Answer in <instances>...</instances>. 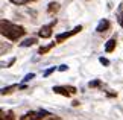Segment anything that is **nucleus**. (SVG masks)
Wrapping results in <instances>:
<instances>
[{
  "label": "nucleus",
  "mask_w": 123,
  "mask_h": 120,
  "mask_svg": "<svg viewBox=\"0 0 123 120\" xmlns=\"http://www.w3.org/2000/svg\"><path fill=\"white\" fill-rule=\"evenodd\" d=\"M0 32L5 38H8L9 41H17L26 33V29L23 26H18V25H14L11 21H6V20H2L0 21Z\"/></svg>",
  "instance_id": "f257e3e1"
},
{
  "label": "nucleus",
  "mask_w": 123,
  "mask_h": 120,
  "mask_svg": "<svg viewBox=\"0 0 123 120\" xmlns=\"http://www.w3.org/2000/svg\"><path fill=\"white\" fill-rule=\"evenodd\" d=\"M52 90H53V93L65 96V97H72V96H74L78 93V88L73 87V85H56V87H53Z\"/></svg>",
  "instance_id": "f03ea898"
},
{
  "label": "nucleus",
  "mask_w": 123,
  "mask_h": 120,
  "mask_svg": "<svg viewBox=\"0 0 123 120\" xmlns=\"http://www.w3.org/2000/svg\"><path fill=\"white\" fill-rule=\"evenodd\" d=\"M46 117H50V113L46 109H40V111H29L26 113L20 120H43Z\"/></svg>",
  "instance_id": "7ed1b4c3"
},
{
  "label": "nucleus",
  "mask_w": 123,
  "mask_h": 120,
  "mask_svg": "<svg viewBox=\"0 0 123 120\" xmlns=\"http://www.w3.org/2000/svg\"><path fill=\"white\" fill-rule=\"evenodd\" d=\"M81 31H82V26L79 25V26H76V27H73L72 31H67V32L58 33V35H56V43H64L65 40H68V38L74 37V35H76V33H79Z\"/></svg>",
  "instance_id": "20e7f679"
},
{
  "label": "nucleus",
  "mask_w": 123,
  "mask_h": 120,
  "mask_svg": "<svg viewBox=\"0 0 123 120\" xmlns=\"http://www.w3.org/2000/svg\"><path fill=\"white\" fill-rule=\"evenodd\" d=\"M56 23H58V20L55 18V20H52L49 25H44L38 31V37L40 38H50L52 37V32H53V27L56 26Z\"/></svg>",
  "instance_id": "39448f33"
},
{
  "label": "nucleus",
  "mask_w": 123,
  "mask_h": 120,
  "mask_svg": "<svg viewBox=\"0 0 123 120\" xmlns=\"http://www.w3.org/2000/svg\"><path fill=\"white\" fill-rule=\"evenodd\" d=\"M111 27V21L110 20H106V18H103V20L99 21V25L96 27V32L97 33H103V32H106L108 29Z\"/></svg>",
  "instance_id": "423d86ee"
},
{
  "label": "nucleus",
  "mask_w": 123,
  "mask_h": 120,
  "mask_svg": "<svg viewBox=\"0 0 123 120\" xmlns=\"http://www.w3.org/2000/svg\"><path fill=\"white\" fill-rule=\"evenodd\" d=\"M116 46H117V35H112L105 44V52L106 53H111V52L116 49Z\"/></svg>",
  "instance_id": "0eeeda50"
},
{
  "label": "nucleus",
  "mask_w": 123,
  "mask_h": 120,
  "mask_svg": "<svg viewBox=\"0 0 123 120\" xmlns=\"http://www.w3.org/2000/svg\"><path fill=\"white\" fill-rule=\"evenodd\" d=\"M58 11H59V3L58 2H50L47 5V14H49V15H53V14H56Z\"/></svg>",
  "instance_id": "6e6552de"
},
{
  "label": "nucleus",
  "mask_w": 123,
  "mask_h": 120,
  "mask_svg": "<svg viewBox=\"0 0 123 120\" xmlns=\"http://www.w3.org/2000/svg\"><path fill=\"white\" fill-rule=\"evenodd\" d=\"M0 120H17L14 111H2L0 113Z\"/></svg>",
  "instance_id": "1a4fd4ad"
},
{
  "label": "nucleus",
  "mask_w": 123,
  "mask_h": 120,
  "mask_svg": "<svg viewBox=\"0 0 123 120\" xmlns=\"http://www.w3.org/2000/svg\"><path fill=\"white\" fill-rule=\"evenodd\" d=\"M34 44H37V38L35 37H29V38H26L25 41L20 43L21 47H31V46H34Z\"/></svg>",
  "instance_id": "9d476101"
},
{
  "label": "nucleus",
  "mask_w": 123,
  "mask_h": 120,
  "mask_svg": "<svg viewBox=\"0 0 123 120\" xmlns=\"http://www.w3.org/2000/svg\"><path fill=\"white\" fill-rule=\"evenodd\" d=\"M55 47V41L53 43H50V44H47V46H43V47H40L38 49V55H46L49 50H52Z\"/></svg>",
  "instance_id": "9b49d317"
},
{
  "label": "nucleus",
  "mask_w": 123,
  "mask_h": 120,
  "mask_svg": "<svg viewBox=\"0 0 123 120\" xmlns=\"http://www.w3.org/2000/svg\"><path fill=\"white\" fill-rule=\"evenodd\" d=\"M15 88H20V85L18 84H14V85H9V87H5L2 88V96H6V94H11Z\"/></svg>",
  "instance_id": "f8f14e48"
},
{
  "label": "nucleus",
  "mask_w": 123,
  "mask_h": 120,
  "mask_svg": "<svg viewBox=\"0 0 123 120\" xmlns=\"http://www.w3.org/2000/svg\"><path fill=\"white\" fill-rule=\"evenodd\" d=\"M88 87L90 88H102L103 90V82H102V81H99V79H96V81L88 82Z\"/></svg>",
  "instance_id": "ddd939ff"
},
{
  "label": "nucleus",
  "mask_w": 123,
  "mask_h": 120,
  "mask_svg": "<svg viewBox=\"0 0 123 120\" xmlns=\"http://www.w3.org/2000/svg\"><path fill=\"white\" fill-rule=\"evenodd\" d=\"M117 21H119V25L123 27V8H122V5L119 6V11H117Z\"/></svg>",
  "instance_id": "4468645a"
},
{
  "label": "nucleus",
  "mask_w": 123,
  "mask_h": 120,
  "mask_svg": "<svg viewBox=\"0 0 123 120\" xmlns=\"http://www.w3.org/2000/svg\"><path fill=\"white\" fill-rule=\"evenodd\" d=\"M11 3H14V5H26V3H31V2H34V0H9Z\"/></svg>",
  "instance_id": "2eb2a0df"
},
{
  "label": "nucleus",
  "mask_w": 123,
  "mask_h": 120,
  "mask_svg": "<svg viewBox=\"0 0 123 120\" xmlns=\"http://www.w3.org/2000/svg\"><path fill=\"white\" fill-rule=\"evenodd\" d=\"M55 70H58V67H55V65H53V67H50V69H47L44 73H43V76H44V78H47V76H50Z\"/></svg>",
  "instance_id": "dca6fc26"
},
{
  "label": "nucleus",
  "mask_w": 123,
  "mask_h": 120,
  "mask_svg": "<svg viewBox=\"0 0 123 120\" xmlns=\"http://www.w3.org/2000/svg\"><path fill=\"white\" fill-rule=\"evenodd\" d=\"M35 78V73H27L26 76H25V79H23V82H29V81H32V79H34Z\"/></svg>",
  "instance_id": "f3484780"
},
{
  "label": "nucleus",
  "mask_w": 123,
  "mask_h": 120,
  "mask_svg": "<svg viewBox=\"0 0 123 120\" xmlns=\"http://www.w3.org/2000/svg\"><path fill=\"white\" fill-rule=\"evenodd\" d=\"M99 62H100L103 67H108V65H110V61H108L106 58H103V56H100V58H99Z\"/></svg>",
  "instance_id": "a211bd4d"
},
{
  "label": "nucleus",
  "mask_w": 123,
  "mask_h": 120,
  "mask_svg": "<svg viewBox=\"0 0 123 120\" xmlns=\"http://www.w3.org/2000/svg\"><path fill=\"white\" fill-rule=\"evenodd\" d=\"M58 70H59V71H65V70H68V65H65V64H61V65L58 67Z\"/></svg>",
  "instance_id": "6ab92c4d"
},
{
  "label": "nucleus",
  "mask_w": 123,
  "mask_h": 120,
  "mask_svg": "<svg viewBox=\"0 0 123 120\" xmlns=\"http://www.w3.org/2000/svg\"><path fill=\"white\" fill-rule=\"evenodd\" d=\"M9 49H11V46H5V43H2V53H5V50H9Z\"/></svg>",
  "instance_id": "aec40b11"
}]
</instances>
